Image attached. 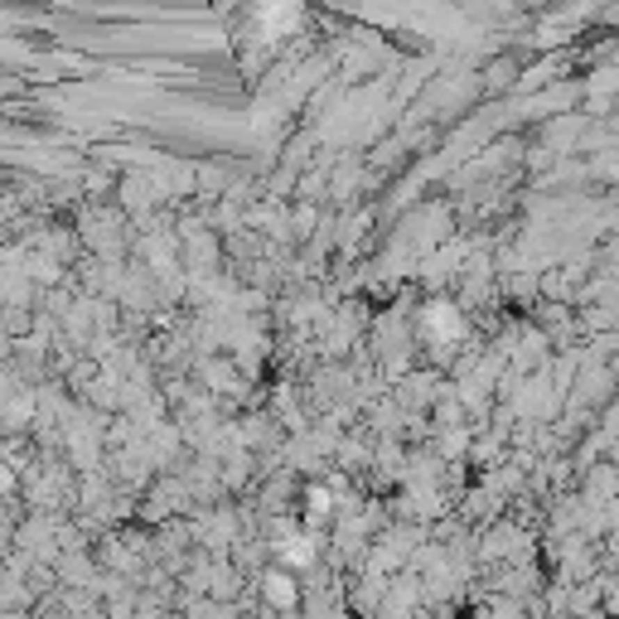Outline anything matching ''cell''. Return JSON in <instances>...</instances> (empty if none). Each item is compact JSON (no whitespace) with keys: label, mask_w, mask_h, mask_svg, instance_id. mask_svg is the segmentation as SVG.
Listing matches in <instances>:
<instances>
[{"label":"cell","mask_w":619,"mask_h":619,"mask_svg":"<svg viewBox=\"0 0 619 619\" xmlns=\"http://www.w3.org/2000/svg\"><path fill=\"white\" fill-rule=\"evenodd\" d=\"M266 590H271V600H276V605H291V600H296V590H291V581H286V576H271V581H266Z\"/></svg>","instance_id":"cell-1"},{"label":"cell","mask_w":619,"mask_h":619,"mask_svg":"<svg viewBox=\"0 0 619 619\" xmlns=\"http://www.w3.org/2000/svg\"><path fill=\"white\" fill-rule=\"evenodd\" d=\"M431 319H435V329H440V334H450V329H455V314H450V310H445V305L435 310Z\"/></svg>","instance_id":"cell-2"}]
</instances>
